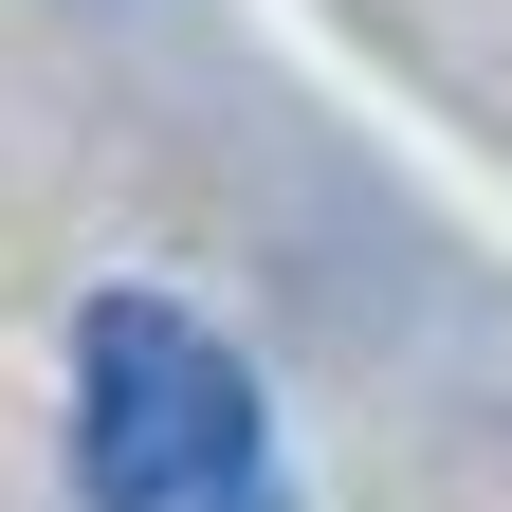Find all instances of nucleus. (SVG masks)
Listing matches in <instances>:
<instances>
[{
  "label": "nucleus",
  "mask_w": 512,
  "mask_h": 512,
  "mask_svg": "<svg viewBox=\"0 0 512 512\" xmlns=\"http://www.w3.org/2000/svg\"><path fill=\"white\" fill-rule=\"evenodd\" d=\"M74 494L92 512H293L256 366L183 293H92L74 311Z\"/></svg>",
  "instance_id": "nucleus-1"
}]
</instances>
